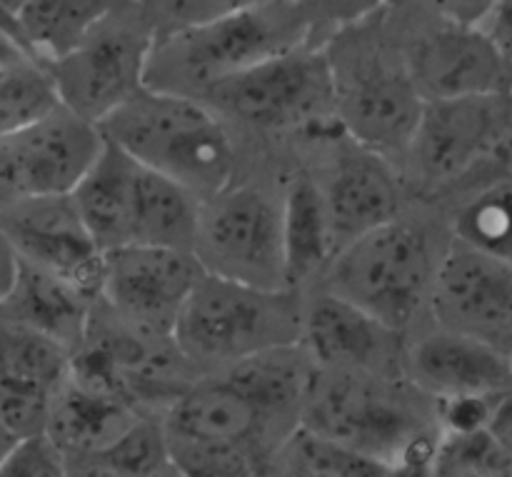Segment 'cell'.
<instances>
[{"instance_id":"6da1fadb","label":"cell","mask_w":512,"mask_h":477,"mask_svg":"<svg viewBox=\"0 0 512 477\" xmlns=\"http://www.w3.org/2000/svg\"><path fill=\"white\" fill-rule=\"evenodd\" d=\"M308 23L295 0H258L218 18L155 33L145 85L203 98L228 75L303 45Z\"/></svg>"},{"instance_id":"7a4b0ae2","label":"cell","mask_w":512,"mask_h":477,"mask_svg":"<svg viewBox=\"0 0 512 477\" xmlns=\"http://www.w3.org/2000/svg\"><path fill=\"white\" fill-rule=\"evenodd\" d=\"M300 423L380 460L393 475H433L438 435L393 375L315 365Z\"/></svg>"},{"instance_id":"3957f363","label":"cell","mask_w":512,"mask_h":477,"mask_svg":"<svg viewBox=\"0 0 512 477\" xmlns=\"http://www.w3.org/2000/svg\"><path fill=\"white\" fill-rule=\"evenodd\" d=\"M100 130L138 163L200 200L233 183V140L213 108L198 98L143 85L100 120Z\"/></svg>"},{"instance_id":"277c9868","label":"cell","mask_w":512,"mask_h":477,"mask_svg":"<svg viewBox=\"0 0 512 477\" xmlns=\"http://www.w3.org/2000/svg\"><path fill=\"white\" fill-rule=\"evenodd\" d=\"M303 305L295 288H258L203 273L180 308L173 345L193 365H228L300 343Z\"/></svg>"},{"instance_id":"5b68a950","label":"cell","mask_w":512,"mask_h":477,"mask_svg":"<svg viewBox=\"0 0 512 477\" xmlns=\"http://www.w3.org/2000/svg\"><path fill=\"white\" fill-rule=\"evenodd\" d=\"M438 260L420 225L395 218L335 250L325 290L403 333L428 303Z\"/></svg>"},{"instance_id":"8992f818","label":"cell","mask_w":512,"mask_h":477,"mask_svg":"<svg viewBox=\"0 0 512 477\" xmlns=\"http://www.w3.org/2000/svg\"><path fill=\"white\" fill-rule=\"evenodd\" d=\"M193 253L205 273L258 288H290L283 200H275L260 185H225L200 200Z\"/></svg>"},{"instance_id":"52a82bcc","label":"cell","mask_w":512,"mask_h":477,"mask_svg":"<svg viewBox=\"0 0 512 477\" xmlns=\"http://www.w3.org/2000/svg\"><path fill=\"white\" fill-rule=\"evenodd\" d=\"M328 60L340 128L383 155L408 150L425 103L410 78L408 63L378 48L348 50L340 60Z\"/></svg>"},{"instance_id":"ba28073f","label":"cell","mask_w":512,"mask_h":477,"mask_svg":"<svg viewBox=\"0 0 512 477\" xmlns=\"http://www.w3.org/2000/svg\"><path fill=\"white\" fill-rule=\"evenodd\" d=\"M153 38V23L128 18L120 3L78 48L48 63L60 103L100 125L145 85Z\"/></svg>"},{"instance_id":"9c48e42d","label":"cell","mask_w":512,"mask_h":477,"mask_svg":"<svg viewBox=\"0 0 512 477\" xmlns=\"http://www.w3.org/2000/svg\"><path fill=\"white\" fill-rule=\"evenodd\" d=\"M200 100L263 128L308 123L333 105L330 60L323 50L295 45L228 75Z\"/></svg>"},{"instance_id":"30bf717a","label":"cell","mask_w":512,"mask_h":477,"mask_svg":"<svg viewBox=\"0 0 512 477\" xmlns=\"http://www.w3.org/2000/svg\"><path fill=\"white\" fill-rule=\"evenodd\" d=\"M193 250L168 245H120L103 253L98 300L130 328L173 340L175 320L203 278Z\"/></svg>"},{"instance_id":"8fae6325","label":"cell","mask_w":512,"mask_h":477,"mask_svg":"<svg viewBox=\"0 0 512 477\" xmlns=\"http://www.w3.org/2000/svg\"><path fill=\"white\" fill-rule=\"evenodd\" d=\"M510 130V95L425 100L408 150L425 185H445L495 153Z\"/></svg>"},{"instance_id":"7c38bea8","label":"cell","mask_w":512,"mask_h":477,"mask_svg":"<svg viewBox=\"0 0 512 477\" xmlns=\"http://www.w3.org/2000/svg\"><path fill=\"white\" fill-rule=\"evenodd\" d=\"M443 330L512 353V263L455 240L438 260L428 298Z\"/></svg>"},{"instance_id":"4fadbf2b","label":"cell","mask_w":512,"mask_h":477,"mask_svg":"<svg viewBox=\"0 0 512 477\" xmlns=\"http://www.w3.org/2000/svg\"><path fill=\"white\" fill-rule=\"evenodd\" d=\"M98 123L60 105L28 128L0 138V160L13 198L70 195L103 148Z\"/></svg>"},{"instance_id":"5bb4252c","label":"cell","mask_w":512,"mask_h":477,"mask_svg":"<svg viewBox=\"0 0 512 477\" xmlns=\"http://www.w3.org/2000/svg\"><path fill=\"white\" fill-rule=\"evenodd\" d=\"M0 228L20 258L98 298L103 250L95 245L70 195L15 200L0 208Z\"/></svg>"},{"instance_id":"9a60e30c","label":"cell","mask_w":512,"mask_h":477,"mask_svg":"<svg viewBox=\"0 0 512 477\" xmlns=\"http://www.w3.org/2000/svg\"><path fill=\"white\" fill-rule=\"evenodd\" d=\"M405 63L423 100L512 93V60L480 25L445 20L410 48Z\"/></svg>"},{"instance_id":"2e32d148","label":"cell","mask_w":512,"mask_h":477,"mask_svg":"<svg viewBox=\"0 0 512 477\" xmlns=\"http://www.w3.org/2000/svg\"><path fill=\"white\" fill-rule=\"evenodd\" d=\"M320 190L338 248L378 225L400 218L403 193L393 165L383 153L358 143L345 130Z\"/></svg>"},{"instance_id":"e0dca14e","label":"cell","mask_w":512,"mask_h":477,"mask_svg":"<svg viewBox=\"0 0 512 477\" xmlns=\"http://www.w3.org/2000/svg\"><path fill=\"white\" fill-rule=\"evenodd\" d=\"M398 335V330L328 290L303 308L300 343L318 368L393 375Z\"/></svg>"},{"instance_id":"ac0fdd59","label":"cell","mask_w":512,"mask_h":477,"mask_svg":"<svg viewBox=\"0 0 512 477\" xmlns=\"http://www.w3.org/2000/svg\"><path fill=\"white\" fill-rule=\"evenodd\" d=\"M410 383L435 400L495 395L512 388L510 355L470 335L443 330L425 335L408 358Z\"/></svg>"},{"instance_id":"d6986e66","label":"cell","mask_w":512,"mask_h":477,"mask_svg":"<svg viewBox=\"0 0 512 477\" xmlns=\"http://www.w3.org/2000/svg\"><path fill=\"white\" fill-rule=\"evenodd\" d=\"M98 298H90L60 275L20 258L18 278L0 303V318L30 325L75 353L88 333Z\"/></svg>"},{"instance_id":"ffe728a7","label":"cell","mask_w":512,"mask_h":477,"mask_svg":"<svg viewBox=\"0 0 512 477\" xmlns=\"http://www.w3.org/2000/svg\"><path fill=\"white\" fill-rule=\"evenodd\" d=\"M143 418L128 395L65 380L53 398L48 435L70 460L100 453Z\"/></svg>"},{"instance_id":"44dd1931","label":"cell","mask_w":512,"mask_h":477,"mask_svg":"<svg viewBox=\"0 0 512 477\" xmlns=\"http://www.w3.org/2000/svg\"><path fill=\"white\" fill-rule=\"evenodd\" d=\"M198 213V195L135 160L128 195V245L193 250Z\"/></svg>"},{"instance_id":"7402d4cb","label":"cell","mask_w":512,"mask_h":477,"mask_svg":"<svg viewBox=\"0 0 512 477\" xmlns=\"http://www.w3.org/2000/svg\"><path fill=\"white\" fill-rule=\"evenodd\" d=\"M283 245L290 288H298L328 268L338 250L323 190L308 175L293 178L283 195Z\"/></svg>"},{"instance_id":"603a6c76","label":"cell","mask_w":512,"mask_h":477,"mask_svg":"<svg viewBox=\"0 0 512 477\" xmlns=\"http://www.w3.org/2000/svg\"><path fill=\"white\" fill-rule=\"evenodd\" d=\"M118 0H28L10 20H0L45 63L78 48L115 8Z\"/></svg>"},{"instance_id":"cb8c5ba5","label":"cell","mask_w":512,"mask_h":477,"mask_svg":"<svg viewBox=\"0 0 512 477\" xmlns=\"http://www.w3.org/2000/svg\"><path fill=\"white\" fill-rule=\"evenodd\" d=\"M268 473L295 477H375L393 475L388 465L358 453L350 445L338 443L323 433L305 428L303 423L278 445L268 465Z\"/></svg>"},{"instance_id":"d4e9b609","label":"cell","mask_w":512,"mask_h":477,"mask_svg":"<svg viewBox=\"0 0 512 477\" xmlns=\"http://www.w3.org/2000/svg\"><path fill=\"white\" fill-rule=\"evenodd\" d=\"M175 473L163 423L140 418L128 433L100 453L70 460L68 475H163Z\"/></svg>"},{"instance_id":"484cf974","label":"cell","mask_w":512,"mask_h":477,"mask_svg":"<svg viewBox=\"0 0 512 477\" xmlns=\"http://www.w3.org/2000/svg\"><path fill=\"white\" fill-rule=\"evenodd\" d=\"M70 358L73 353L50 335L0 318V378L58 390L68 380Z\"/></svg>"},{"instance_id":"4316f807","label":"cell","mask_w":512,"mask_h":477,"mask_svg":"<svg viewBox=\"0 0 512 477\" xmlns=\"http://www.w3.org/2000/svg\"><path fill=\"white\" fill-rule=\"evenodd\" d=\"M455 240L512 263V183L483 190L455 215Z\"/></svg>"},{"instance_id":"83f0119b","label":"cell","mask_w":512,"mask_h":477,"mask_svg":"<svg viewBox=\"0 0 512 477\" xmlns=\"http://www.w3.org/2000/svg\"><path fill=\"white\" fill-rule=\"evenodd\" d=\"M433 475H512V458L508 450L490 435L488 428L473 430V433H440Z\"/></svg>"},{"instance_id":"f1b7e54d","label":"cell","mask_w":512,"mask_h":477,"mask_svg":"<svg viewBox=\"0 0 512 477\" xmlns=\"http://www.w3.org/2000/svg\"><path fill=\"white\" fill-rule=\"evenodd\" d=\"M55 393L43 385L0 378V423L15 440L48 433Z\"/></svg>"},{"instance_id":"f546056e","label":"cell","mask_w":512,"mask_h":477,"mask_svg":"<svg viewBox=\"0 0 512 477\" xmlns=\"http://www.w3.org/2000/svg\"><path fill=\"white\" fill-rule=\"evenodd\" d=\"M68 455L48 433L18 438L0 463V477H65Z\"/></svg>"},{"instance_id":"4dcf8cb0","label":"cell","mask_w":512,"mask_h":477,"mask_svg":"<svg viewBox=\"0 0 512 477\" xmlns=\"http://www.w3.org/2000/svg\"><path fill=\"white\" fill-rule=\"evenodd\" d=\"M448 23L480 25L490 13L495 0H430Z\"/></svg>"},{"instance_id":"1f68e13d","label":"cell","mask_w":512,"mask_h":477,"mask_svg":"<svg viewBox=\"0 0 512 477\" xmlns=\"http://www.w3.org/2000/svg\"><path fill=\"white\" fill-rule=\"evenodd\" d=\"M480 28L512 60V0H495Z\"/></svg>"},{"instance_id":"d6a6232c","label":"cell","mask_w":512,"mask_h":477,"mask_svg":"<svg viewBox=\"0 0 512 477\" xmlns=\"http://www.w3.org/2000/svg\"><path fill=\"white\" fill-rule=\"evenodd\" d=\"M18 270H20L18 250H15V245L10 243L5 230L0 228V303L8 298L10 288H13L15 278H18Z\"/></svg>"},{"instance_id":"836d02e7","label":"cell","mask_w":512,"mask_h":477,"mask_svg":"<svg viewBox=\"0 0 512 477\" xmlns=\"http://www.w3.org/2000/svg\"><path fill=\"white\" fill-rule=\"evenodd\" d=\"M10 203H15V198H13V190H10L8 185V178H5L3 160H0V208H5V205Z\"/></svg>"},{"instance_id":"e575fe53","label":"cell","mask_w":512,"mask_h":477,"mask_svg":"<svg viewBox=\"0 0 512 477\" xmlns=\"http://www.w3.org/2000/svg\"><path fill=\"white\" fill-rule=\"evenodd\" d=\"M28 0H0V20H10Z\"/></svg>"},{"instance_id":"d590c367","label":"cell","mask_w":512,"mask_h":477,"mask_svg":"<svg viewBox=\"0 0 512 477\" xmlns=\"http://www.w3.org/2000/svg\"><path fill=\"white\" fill-rule=\"evenodd\" d=\"M13 443H15V438L8 433V430H5V425L0 423V463H3V458L8 455V450L13 448Z\"/></svg>"},{"instance_id":"8d00e7d4","label":"cell","mask_w":512,"mask_h":477,"mask_svg":"<svg viewBox=\"0 0 512 477\" xmlns=\"http://www.w3.org/2000/svg\"><path fill=\"white\" fill-rule=\"evenodd\" d=\"M510 368H512V353H510Z\"/></svg>"},{"instance_id":"74e56055","label":"cell","mask_w":512,"mask_h":477,"mask_svg":"<svg viewBox=\"0 0 512 477\" xmlns=\"http://www.w3.org/2000/svg\"><path fill=\"white\" fill-rule=\"evenodd\" d=\"M510 98H512V93H510Z\"/></svg>"}]
</instances>
